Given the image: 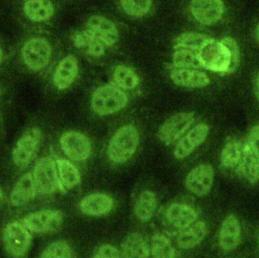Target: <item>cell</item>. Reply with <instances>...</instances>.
<instances>
[{
    "label": "cell",
    "mask_w": 259,
    "mask_h": 258,
    "mask_svg": "<svg viewBox=\"0 0 259 258\" xmlns=\"http://www.w3.org/2000/svg\"><path fill=\"white\" fill-rule=\"evenodd\" d=\"M2 239L4 248L11 257L22 258L30 249L32 233L22 221H12L4 227Z\"/></svg>",
    "instance_id": "cell-4"
},
{
    "label": "cell",
    "mask_w": 259,
    "mask_h": 258,
    "mask_svg": "<svg viewBox=\"0 0 259 258\" xmlns=\"http://www.w3.org/2000/svg\"><path fill=\"white\" fill-rule=\"evenodd\" d=\"M254 35H255L256 40L259 42V22H258V23H257V25L255 26V29H254Z\"/></svg>",
    "instance_id": "cell-39"
},
{
    "label": "cell",
    "mask_w": 259,
    "mask_h": 258,
    "mask_svg": "<svg viewBox=\"0 0 259 258\" xmlns=\"http://www.w3.org/2000/svg\"><path fill=\"white\" fill-rule=\"evenodd\" d=\"M140 145V133L136 125L127 123L118 127L107 145V158L115 164H124L135 155Z\"/></svg>",
    "instance_id": "cell-2"
},
{
    "label": "cell",
    "mask_w": 259,
    "mask_h": 258,
    "mask_svg": "<svg viewBox=\"0 0 259 258\" xmlns=\"http://www.w3.org/2000/svg\"><path fill=\"white\" fill-rule=\"evenodd\" d=\"M200 68L220 75L231 74L232 56L222 39L208 36L197 51Z\"/></svg>",
    "instance_id": "cell-1"
},
{
    "label": "cell",
    "mask_w": 259,
    "mask_h": 258,
    "mask_svg": "<svg viewBox=\"0 0 259 258\" xmlns=\"http://www.w3.org/2000/svg\"><path fill=\"white\" fill-rule=\"evenodd\" d=\"M2 198H3V190H2V188H1V186H0V202H1Z\"/></svg>",
    "instance_id": "cell-41"
},
{
    "label": "cell",
    "mask_w": 259,
    "mask_h": 258,
    "mask_svg": "<svg viewBox=\"0 0 259 258\" xmlns=\"http://www.w3.org/2000/svg\"><path fill=\"white\" fill-rule=\"evenodd\" d=\"M207 235V226L205 222L198 220L189 227L176 232L175 244L181 250H191L205 239Z\"/></svg>",
    "instance_id": "cell-20"
},
{
    "label": "cell",
    "mask_w": 259,
    "mask_h": 258,
    "mask_svg": "<svg viewBox=\"0 0 259 258\" xmlns=\"http://www.w3.org/2000/svg\"><path fill=\"white\" fill-rule=\"evenodd\" d=\"M164 218L166 223L178 232L198 221L199 212L190 203L174 201L165 207Z\"/></svg>",
    "instance_id": "cell-14"
},
{
    "label": "cell",
    "mask_w": 259,
    "mask_h": 258,
    "mask_svg": "<svg viewBox=\"0 0 259 258\" xmlns=\"http://www.w3.org/2000/svg\"><path fill=\"white\" fill-rule=\"evenodd\" d=\"M80 211L88 217H102L112 211L114 200L111 195L104 192H92L79 201Z\"/></svg>",
    "instance_id": "cell-17"
},
{
    "label": "cell",
    "mask_w": 259,
    "mask_h": 258,
    "mask_svg": "<svg viewBox=\"0 0 259 258\" xmlns=\"http://www.w3.org/2000/svg\"><path fill=\"white\" fill-rule=\"evenodd\" d=\"M254 92L259 101V71L256 73L254 78Z\"/></svg>",
    "instance_id": "cell-38"
},
{
    "label": "cell",
    "mask_w": 259,
    "mask_h": 258,
    "mask_svg": "<svg viewBox=\"0 0 259 258\" xmlns=\"http://www.w3.org/2000/svg\"><path fill=\"white\" fill-rule=\"evenodd\" d=\"M258 241H259V236H258Z\"/></svg>",
    "instance_id": "cell-42"
},
{
    "label": "cell",
    "mask_w": 259,
    "mask_h": 258,
    "mask_svg": "<svg viewBox=\"0 0 259 258\" xmlns=\"http://www.w3.org/2000/svg\"><path fill=\"white\" fill-rule=\"evenodd\" d=\"M171 66L178 68L201 69L198 62L197 53L186 49H174Z\"/></svg>",
    "instance_id": "cell-33"
},
{
    "label": "cell",
    "mask_w": 259,
    "mask_h": 258,
    "mask_svg": "<svg viewBox=\"0 0 259 258\" xmlns=\"http://www.w3.org/2000/svg\"><path fill=\"white\" fill-rule=\"evenodd\" d=\"M39 195H52L60 190L56 160L51 156L38 159L31 171Z\"/></svg>",
    "instance_id": "cell-7"
},
{
    "label": "cell",
    "mask_w": 259,
    "mask_h": 258,
    "mask_svg": "<svg viewBox=\"0 0 259 258\" xmlns=\"http://www.w3.org/2000/svg\"><path fill=\"white\" fill-rule=\"evenodd\" d=\"M37 194L32 173L25 172L14 183L9 195V202L15 207L22 206L31 201Z\"/></svg>",
    "instance_id": "cell-18"
},
{
    "label": "cell",
    "mask_w": 259,
    "mask_h": 258,
    "mask_svg": "<svg viewBox=\"0 0 259 258\" xmlns=\"http://www.w3.org/2000/svg\"><path fill=\"white\" fill-rule=\"evenodd\" d=\"M78 61L73 55L63 58L56 67L53 82L59 90L69 88L75 81L78 74Z\"/></svg>",
    "instance_id": "cell-21"
},
{
    "label": "cell",
    "mask_w": 259,
    "mask_h": 258,
    "mask_svg": "<svg viewBox=\"0 0 259 258\" xmlns=\"http://www.w3.org/2000/svg\"><path fill=\"white\" fill-rule=\"evenodd\" d=\"M221 39L223 40V42L230 50V53H231V56H232V72H235L237 70L239 64H240V58H241L239 45L236 41V39L231 37V36H225Z\"/></svg>",
    "instance_id": "cell-36"
},
{
    "label": "cell",
    "mask_w": 259,
    "mask_h": 258,
    "mask_svg": "<svg viewBox=\"0 0 259 258\" xmlns=\"http://www.w3.org/2000/svg\"><path fill=\"white\" fill-rule=\"evenodd\" d=\"M151 258H178V251L171 239L162 233L154 234L150 240Z\"/></svg>",
    "instance_id": "cell-28"
},
{
    "label": "cell",
    "mask_w": 259,
    "mask_h": 258,
    "mask_svg": "<svg viewBox=\"0 0 259 258\" xmlns=\"http://www.w3.org/2000/svg\"><path fill=\"white\" fill-rule=\"evenodd\" d=\"M93 258H122L120 250H118L112 244H102L100 245L95 253Z\"/></svg>",
    "instance_id": "cell-37"
},
{
    "label": "cell",
    "mask_w": 259,
    "mask_h": 258,
    "mask_svg": "<svg viewBox=\"0 0 259 258\" xmlns=\"http://www.w3.org/2000/svg\"><path fill=\"white\" fill-rule=\"evenodd\" d=\"M123 12L134 18L146 16L153 5V0H119Z\"/></svg>",
    "instance_id": "cell-32"
},
{
    "label": "cell",
    "mask_w": 259,
    "mask_h": 258,
    "mask_svg": "<svg viewBox=\"0 0 259 258\" xmlns=\"http://www.w3.org/2000/svg\"><path fill=\"white\" fill-rule=\"evenodd\" d=\"M169 75L170 79L175 85L186 89L204 88L210 83L208 75L201 69L178 68L170 66Z\"/></svg>",
    "instance_id": "cell-15"
},
{
    "label": "cell",
    "mask_w": 259,
    "mask_h": 258,
    "mask_svg": "<svg viewBox=\"0 0 259 258\" xmlns=\"http://www.w3.org/2000/svg\"><path fill=\"white\" fill-rule=\"evenodd\" d=\"M52 56V46L44 37H32L21 49L24 65L31 71H40L47 67Z\"/></svg>",
    "instance_id": "cell-10"
},
{
    "label": "cell",
    "mask_w": 259,
    "mask_h": 258,
    "mask_svg": "<svg viewBox=\"0 0 259 258\" xmlns=\"http://www.w3.org/2000/svg\"><path fill=\"white\" fill-rule=\"evenodd\" d=\"M244 143L249 151L259 160V123L254 124L250 128L247 139Z\"/></svg>",
    "instance_id": "cell-35"
},
{
    "label": "cell",
    "mask_w": 259,
    "mask_h": 258,
    "mask_svg": "<svg viewBox=\"0 0 259 258\" xmlns=\"http://www.w3.org/2000/svg\"><path fill=\"white\" fill-rule=\"evenodd\" d=\"M207 37L208 35L200 32H183L174 39L173 49H186L197 53V51Z\"/></svg>",
    "instance_id": "cell-31"
},
{
    "label": "cell",
    "mask_w": 259,
    "mask_h": 258,
    "mask_svg": "<svg viewBox=\"0 0 259 258\" xmlns=\"http://www.w3.org/2000/svg\"><path fill=\"white\" fill-rule=\"evenodd\" d=\"M127 103L128 96L125 91L112 82L96 88L90 99L92 110L100 116L117 113L123 109Z\"/></svg>",
    "instance_id": "cell-3"
},
{
    "label": "cell",
    "mask_w": 259,
    "mask_h": 258,
    "mask_svg": "<svg viewBox=\"0 0 259 258\" xmlns=\"http://www.w3.org/2000/svg\"><path fill=\"white\" fill-rule=\"evenodd\" d=\"M188 11L197 23L203 26H211L223 19L225 3L223 0H190Z\"/></svg>",
    "instance_id": "cell-11"
},
{
    "label": "cell",
    "mask_w": 259,
    "mask_h": 258,
    "mask_svg": "<svg viewBox=\"0 0 259 258\" xmlns=\"http://www.w3.org/2000/svg\"><path fill=\"white\" fill-rule=\"evenodd\" d=\"M195 114L180 111L170 115L158 128L157 138L165 146H174L194 124Z\"/></svg>",
    "instance_id": "cell-6"
},
{
    "label": "cell",
    "mask_w": 259,
    "mask_h": 258,
    "mask_svg": "<svg viewBox=\"0 0 259 258\" xmlns=\"http://www.w3.org/2000/svg\"><path fill=\"white\" fill-rule=\"evenodd\" d=\"M158 196L149 189L141 191L134 203V212L141 223H148L155 216L158 208Z\"/></svg>",
    "instance_id": "cell-24"
},
{
    "label": "cell",
    "mask_w": 259,
    "mask_h": 258,
    "mask_svg": "<svg viewBox=\"0 0 259 258\" xmlns=\"http://www.w3.org/2000/svg\"><path fill=\"white\" fill-rule=\"evenodd\" d=\"M244 142L236 139H228L220 154L221 166L225 169L236 170L244 155Z\"/></svg>",
    "instance_id": "cell-25"
},
{
    "label": "cell",
    "mask_w": 259,
    "mask_h": 258,
    "mask_svg": "<svg viewBox=\"0 0 259 258\" xmlns=\"http://www.w3.org/2000/svg\"><path fill=\"white\" fill-rule=\"evenodd\" d=\"M65 214L60 209L44 208L26 214L22 222L32 234H50L58 231L64 222Z\"/></svg>",
    "instance_id": "cell-8"
},
{
    "label": "cell",
    "mask_w": 259,
    "mask_h": 258,
    "mask_svg": "<svg viewBox=\"0 0 259 258\" xmlns=\"http://www.w3.org/2000/svg\"><path fill=\"white\" fill-rule=\"evenodd\" d=\"M59 143L62 152L72 162H85L92 153L91 140L78 131L63 133Z\"/></svg>",
    "instance_id": "cell-9"
},
{
    "label": "cell",
    "mask_w": 259,
    "mask_h": 258,
    "mask_svg": "<svg viewBox=\"0 0 259 258\" xmlns=\"http://www.w3.org/2000/svg\"><path fill=\"white\" fill-rule=\"evenodd\" d=\"M119 250L122 258H151L150 242L140 232L128 234Z\"/></svg>",
    "instance_id": "cell-22"
},
{
    "label": "cell",
    "mask_w": 259,
    "mask_h": 258,
    "mask_svg": "<svg viewBox=\"0 0 259 258\" xmlns=\"http://www.w3.org/2000/svg\"><path fill=\"white\" fill-rule=\"evenodd\" d=\"M209 125L206 122L194 123L186 134L174 145L173 155L177 160H183L189 157L197 148H199L207 139Z\"/></svg>",
    "instance_id": "cell-13"
},
{
    "label": "cell",
    "mask_w": 259,
    "mask_h": 258,
    "mask_svg": "<svg viewBox=\"0 0 259 258\" xmlns=\"http://www.w3.org/2000/svg\"><path fill=\"white\" fill-rule=\"evenodd\" d=\"M86 28L105 46H113L119 38L116 25L102 15H92L86 22Z\"/></svg>",
    "instance_id": "cell-19"
},
{
    "label": "cell",
    "mask_w": 259,
    "mask_h": 258,
    "mask_svg": "<svg viewBox=\"0 0 259 258\" xmlns=\"http://www.w3.org/2000/svg\"><path fill=\"white\" fill-rule=\"evenodd\" d=\"M41 140L42 133L37 126L27 128L20 136L12 150V161L18 169H25L34 160Z\"/></svg>",
    "instance_id": "cell-5"
},
{
    "label": "cell",
    "mask_w": 259,
    "mask_h": 258,
    "mask_svg": "<svg viewBox=\"0 0 259 258\" xmlns=\"http://www.w3.org/2000/svg\"><path fill=\"white\" fill-rule=\"evenodd\" d=\"M72 41L78 49H83L93 57H101L105 53V45L92 34L87 28L83 31H77L72 35Z\"/></svg>",
    "instance_id": "cell-27"
},
{
    "label": "cell",
    "mask_w": 259,
    "mask_h": 258,
    "mask_svg": "<svg viewBox=\"0 0 259 258\" xmlns=\"http://www.w3.org/2000/svg\"><path fill=\"white\" fill-rule=\"evenodd\" d=\"M2 61H3V51H2V49L0 47V65H1Z\"/></svg>",
    "instance_id": "cell-40"
},
{
    "label": "cell",
    "mask_w": 259,
    "mask_h": 258,
    "mask_svg": "<svg viewBox=\"0 0 259 258\" xmlns=\"http://www.w3.org/2000/svg\"><path fill=\"white\" fill-rule=\"evenodd\" d=\"M243 158L236 171L250 183H256L259 180V160L249 151L245 145Z\"/></svg>",
    "instance_id": "cell-30"
},
{
    "label": "cell",
    "mask_w": 259,
    "mask_h": 258,
    "mask_svg": "<svg viewBox=\"0 0 259 258\" xmlns=\"http://www.w3.org/2000/svg\"><path fill=\"white\" fill-rule=\"evenodd\" d=\"M112 80V83L124 91L133 90L140 84V77L137 72L126 65H117L114 67Z\"/></svg>",
    "instance_id": "cell-29"
},
{
    "label": "cell",
    "mask_w": 259,
    "mask_h": 258,
    "mask_svg": "<svg viewBox=\"0 0 259 258\" xmlns=\"http://www.w3.org/2000/svg\"><path fill=\"white\" fill-rule=\"evenodd\" d=\"M74 251L69 242L58 240L49 244L38 258H73Z\"/></svg>",
    "instance_id": "cell-34"
},
{
    "label": "cell",
    "mask_w": 259,
    "mask_h": 258,
    "mask_svg": "<svg viewBox=\"0 0 259 258\" xmlns=\"http://www.w3.org/2000/svg\"><path fill=\"white\" fill-rule=\"evenodd\" d=\"M23 12L33 22H45L54 16L55 6L51 0H25Z\"/></svg>",
    "instance_id": "cell-26"
},
{
    "label": "cell",
    "mask_w": 259,
    "mask_h": 258,
    "mask_svg": "<svg viewBox=\"0 0 259 258\" xmlns=\"http://www.w3.org/2000/svg\"><path fill=\"white\" fill-rule=\"evenodd\" d=\"M213 180V167L208 163H200L187 173L184 179V186L191 194L203 197L211 191Z\"/></svg>",
    "instance_id": "cell-12"
},
{
    "label": "cell",
    "mask_w": 259,
    "mask_h": 258,
    "mask_svg": "<svg viewBox=\"0 0 259 258\" xmlns=\"http://www.w3.org/2000/svg\"><path fill=\"white\" fill-rule=\"evenodd\" d=\"M242 242V226L239 219L230 213L222 221L219 234L218 243L220 248L225 252H231L239 247Z\"/></svg>",
    "instance_id": "cell-16"
},
{
    "label": "cell",
    "mask_w": 259,
    "mask_h": 258,
    "mask_svg": "<svg viewBox=\"0 0 259 258\" xmlns=\"http://www.w3.org/2000/svg\"><path fill=\"white\" fill-rule=\"evenodd\" d=\"M56 163L60 181V190L62 192H68L76 188L81 182V173L74 162L65 158H58Z\"/></svg>",
    "instance_id": "cell-23"
}]
</instances>
